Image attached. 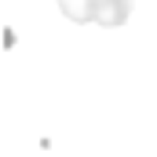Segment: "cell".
Here are the masks:
<instances>
[{
  "mask_svg": "<svg viewBox=\"0 0 157 157\" xmlns=\"http://www.w3.org/2000/svg\"><path fill=\"white\" fill-rule=\"evenodd\" d=\"M59 11L70 22H91V26H124L132 0H59Z\"/></svg>",
  "mask_w": 157,
  "mask_h": 157,
  "instance_id": "1",
  "label": "cell"
}]
</instances>
